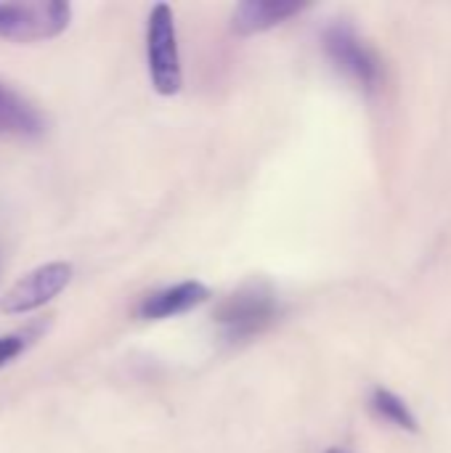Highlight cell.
Segmentation results:
<instances>
[{"label":"cell","mask_w":451,"mask_h":453,"mask_svg":"<svg viewBox=\"0 0 451 453\" xmlns=\"http://www.w3.org/2000/svg\"><path fill=\"white\" fill-rule=\"evenodd\" d=\"M276 319L279 300L271 292V287L260 281L245 284L242 289L229 295L215 311V324L231 342H245L263 334Z\"/></svg>","instance_id":"cell-1"},{"label":"cell","mask_w":451,"mask_h":453,"mask_svg":"<svg viewBox=\"0 0 451 453\" xmlns=\"http://www.w3.org/2000/svg\"><path fill=\"white\" fill-rule=\"evenodd\" d=\"M146 66L152 88L159 96H175L183 85L175 13L167 3H157L146 19Z\"/></svg>","instance_id":"cell-2"},{"label":"cell","mask_w":451,"mask_h":453,"mask_svg":"<svg viewBox=\"0 0 451 453\" xmlns=\"http://www.w3.org/2000/svg\"><path fill=\"white\" fill-rule=\"evenodd\" d=\"M327 453H346V451H338V449H335V451H327Z\"/></svg>","instance_id":"cell-11"},{"label":"cell","mask_w":451,"mask_h":453,"mask_svg":"<svg viewBox=\"0 0 451 453\" xmlns=\"http://www.w3.org/2000/svg\"><path fill=\"white\" fill-rule=\"evenodd\" d=\"M72 21V5L64 0L0 3V37L13 42H37L58 37Z\"/></svg>","instance_id":"cell-4"},{"label":"cell","mask_w":451,"mask_h":453,"mask_svg":"<svg viewBox=\"0 0 451 453\" xmlns=\"http://www.w3.org/2000/svg\"><path fill=\"white\" fill-rule=\"evenodd\" d=\"M207 297H210V289L202 281H181V284L165 287L144 297L138 313L146 321H165V319H175L199 308L202 303H207Z\"/></svg>","instance_id":"cell-6"},{"label":"cell","mask_w":451,"mask_h":453,"mask_svg":"<svg viewBox=\"0 0 451 453\" xmlns=\"http://www.w3.org/2000/svg\"><path fill=\"white\" fill-rule=\"evenodd\" d=\"M306 5L292 3V0H245L234 8L231 13V27L239 35H255L274 29L300 13Z\"/></svg>","instance_id":"cell-7"},{"label":"cell","mask_w":451,"mask_h":453,"mask_svg":"<svg viewBox=\"0 0 451 453\" xmlns=\"http://www.w3.org/2000/svg\"><path fill=\"white\" fill-rule=\"evenodd\" d=\"M369 406L383 422H388V425H393L399 430H407V433H417V417L412 414L409 403L401 395H396V393H391L385 388H375L372 398H369Z\"/></svg>","instance_id":"cell-9"},{"label":"cell","mask_w":451,"mask_h":453,"mask_svg":"<svg viewBox=\"0 0 451 453\" xmlns=\"http://www.w3.org/2000/svg\"><path fill=\"white\" fill-rule=\"evenodd\" d=\"M24 345H27V337L24 334H5V337H0V369L8 361H13L24 350Z\"/></svg>","instance_id":"cell-10"},{"label":"cell","mask_w":451,"mask_h":453,"mask_svg":"<svg viewBox=\"0 0 451 453\" xmlns=\"http://www.w3.org/2000/svg\"><path fill=\"white\" fill-rule=\"evenodd\" d=\"M69 263H45L19 279L0 300V311L8 316H27L32 311L45 308L53 297H58L72 281Z\"/></svg>","instance_id":"cell-5"},{"label":"cell","mask_w":451,"mask_h":453,"mask_svg":"<svg viewBox=\"0 0 451 453\" xmlns=\"http://www.w3.org/2000/svg\"><path fill=\"white\" fill-rule=\"evenodd\" d=\"M45 122L43 114L5 82H0V135L16 138H37L43 135Z\"/></svg>","instance_id":"cell-8"},{"label":"cell","mask_w":451,"mask_h":453,"mask_svg":"<svg viewBox=\"0 0 451 453\" xmlns=\"http://www.w3.org/2000/svg\"><path fill=\"white\" fill-rule=\"evenodd\" d=\"M327 58L362 90H375L383 82V64L362 32L348 21H332L322 32Z\"/></svg>","instance_id":"cell-3"}]
</instances>
